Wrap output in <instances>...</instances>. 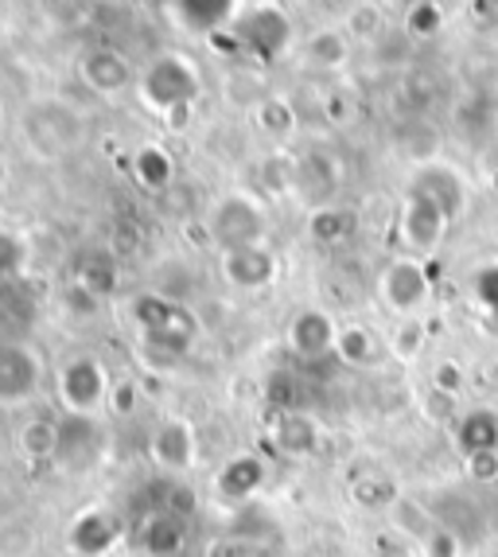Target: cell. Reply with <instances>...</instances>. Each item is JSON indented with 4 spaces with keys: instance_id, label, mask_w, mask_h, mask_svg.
Returning <instances> with one entry per match:
<instances>
[{
    "instance_id": "7a4b0ae2",
    "label": "cell",
    "mask_w": 498,
    "mask_h": 557,
    "mask_svg": "<svg viewBox=\"0 0 498 557\" xmlns=\"http://www.w3.org/2000/svg\"><path fill=\"white\" fill-rule=\"evenodd\" d=\"M203 94V71L187 51H160L157 59H148L145 71L137 75V98L148 113H157L160 121L172 110L199 102Z\"/></svg>"
},
{
    "instance_id": "7dc6e473",
    "label": "cell",
    "mask_w": 498,
    "mask_h": 557,
    "mask_svg": "<svg viewBox=\"0 0 498 557\" xmlns=\"http://www.w3.org/2000/svg\"><path fill=\"white\" fill-rule=\"evenodd\" d=\"M191 113H195V106H184V110H172V113L164 117V125H167L172 133H184L187 125H191Z\"/></svg>"
},
{
    "instance_id": "d6a6232c",
    "label": "cell",
    "mask_w": 498,
    "mask_h": 557,
    "mask_svg": "<svg viewBox=\"0 0 498 557\" xmlns=\"http://www.w3.org/2000/svg\"><path fill=\"white\" fill-rule=\"evenodd\" d=\"M421 347H425V324H421V320H401V327H397L394 339H389L394 359L413 362L416 355H421Z\"/></svg>"
},
{
    "instance_id": "5bb4252c",
    "label": "cell",
    "mask_w": 498,
    "mask_h": 557,
    "mask_svg": "<svg viewBox=\"0 0 498 557\" xmlns=\"http://www.w3.org/2000/svg\"><path fill=\"white\" fill-rule=\"evenodd\" d=\"M339 344V324L323 308H300L288 324V351L304 362H320Z\"/></svg>"
},
{
    "instance_id": "f546056e",
    "label": "cell",
    "mask_w": 498,
    "mask_h": 557,
    "mask_svg": "<svg viewBox=\"0 0 498 557\" xmlns=\"http://www.w3.org/2000/svg\"><path fill=\"white\" fill-rule=\"evenodd\" d=\"M335 355H339L347 367H366V362H374V355H378V339H374V332H370L366 324H347V327H339Z\"/></svg>"
},
{
    "instance_id": "4dcf8cb0",
    "label": "cell",
    "mask_w": 498,
    "mask_h": 557,
    "mask_svg": "<svg viewBox=\"0 0 498 557\" xmlns=\"http://www.w3.org/2000/svg\"><path fill=\"white\" fill-rule=\"evenodd\" d=\"M351 499L366 511H394V503L401 499L389 475H362L351 483Z\"/></svg>"
},
{
    "instance_id": "8fae6325",
    "label": "cell",
    "mask_w": 498,
    "mask_h": 557,
    "mask_svg": "<svg viewBox=\"0 0 498 557\" xmlns=\"http://www.w3.org/2000/svg\"><path fill=\"white\" fill-rule=\"evenodd\" d=\"M448 226H452V219H448L433 199L421 196V191H406L401 219H397V234H401V242H406L416 258L433 253L444 242V234H448Z\"/></svg>"
},
{
    "instance_id": "7c38bea8",
    "label": "cell",
    "mask_w": 498,
    "mask_h": 557,
    "mask_svg": "<svg viewBox=\"0 0 498 557\" xmlns=\"http://www.w3.org/2000/svg\"><path fill=\"white\" fill-rule=\"evenodd\" d=\"M148 456L152 465L164 468L172 475H187L199 465V433L187 418H164L152 429V441H148Z\"/></svg>"
},
{
    "instance_id": "60d3db41",
    "label": "cell",
    "mask_w": 498,
    "mask_h": 557,
    "mask_svg": "<svg viewBox=\"0 0 498 557\" xmlns=\"http://www.w3.org/2000/svg\"><path fill=\"white\" fill-rule=\"evenodd\" d=\"M24 265V246H20L16 234H4L0 231V277H9Z\"/></svg>"
},
{
    "instance_id": "7402d4cb",
    "label": "cell",
    "mask_w": 498,
    "mask_h": 557,
    "mask_svg": "<svg viewBox=\"0 0 498 557\" xmlns=\"http://www.w3.org/2000/svg\"><path fill=\"white\" fill-rule=\"evenodd\" d=\"M78 285H83L86 297L105 300L117 293L121 285V270H117V253L113 250H86L83 261H78Z\"/></svg>"
},
{
    "instance_id": "836d02e7",
    "label": "cell",
    "mask_w": 498,
    "mask_h": 557,
    "mask_svg": "<svg viewBox=\"0 0 498 557\" xmlns=\"http://www.w3.org/2000/svg\"><path fill=\"white\" fill-rule=\"evenodd\" d=\"M406 28H409V36H416V39L436 36V32L444 28V9L440 4H433V0H425V4H409Z\"/></svg>"
},
{
    "instance_id": "681fc988",
    "label": "cell",
    "mask_w": 498,
    "mask_h": 557,
    "mask_svg": "<svg viewBox=\"0 0 498 557\" xmlns=\"http://www.w3.org/2000/svg\"><path fill=\"white\" fill-rule=\"evenodd\" d=\"M234 557H261V549L258 546H238L234 549Z\"/></svg>"
},
{
    "instance_id": "83f0119b",
    "label": "cell",
    "mask_w": 498,
    "mask_h": 557,
    "mask_svg": "<svg viewBox=\"0 0 498 557\" xmlns=\"http://www.w3.org/2000/svg\"><path fill=\"white\" fill-rule=\"evenodd\" d=\"M261 184L273 191V196H288V191H296V176H300V157H292V152L277 149L269 152L265 160H261L258 168Z\"/></svg>"
},
{
    "instance_id": "277c9868",
    "label": "cell",
    "mask_w": 498,
    "mask_h": 557,
    "mask_svg": "<svg viewBox=\"0 0 498 557\" xmlns=\"http://www.w3.org/2000/svg\"><path fill=\"white\" fill-rule=\"evenodd\" d=\"M110 371L98 355H71L55 371V401L66 409V418L98 421L102 409H110Z\"/></svg>"
},
{
    "instance_id": "ee69618b",
    "label": "cell",
    "mask_w": 498,
    "mask_h": 557,
    "mask_svg": "<svg viewBox=\"0 0 498 557\" xmlns=\"http://www.w3.org/2000/svg\"><path fill=\"white\" fill-rule=\"evenodd\" d=\"M140 246V231L133 223H121L117 226V238H113V250L117 253H133Z\"/></svg>"
},
{
    "instance_id": "d4e9b609",
    "label": "cell",
    "mask_w": 498,
    "mask_h": 557,
    "mask_svg": "<svg viewBox=\"0 0 498 557\" xmlns=\"http://www.w3.org/2000/svg\"><path fill=\"white\" fill-rule=\"evenodd\" d=\"M456 445H460L463 460L480 453H498V418L490 409H475L456 425Z\"/></svg>"
},
{
    "instance_id": "8992f818",
    "label": "cell",
    "mask_w": 498,
    "mask_h": 557,
    "mask_svg": "<svg viewBox=\"0 0 498 557\" xmlns=\"http://www.w3.org/2000/svg\"><path fill=\"white\" fill-rule=\"evenodd\" d=\"M24 140H28V149L39 160H55L83 140V117L71 106L43 98V102L28 106V113H24Z\"/></svg>"
},
{
    "instance_id": "9c48e42d",
    "label": "cell",
    "mask_w": 498,
    "mask_h": 557,
    "mask_svg": "<svg viewBox=\"0 0 498 557\" xmlns=\"http://www.w3.org/2000/svg\"><path fill=\"white\" fill-rule=\"evenodd\" d=\"M378 293H382V305H386L389 312H397V317H406V320H416V312L428 305V293H433L425 261L394 258L386 270H382Z\"/></svg>"
},
{
    "instance_id": "30bf717a",
    "label": "cell",
    "mask_w": 498,
    "mask_h": 557,
    "mask_svg": "<svg viewBox=\"0 0 498 557\" xmlns=\"http://www.w3.org/2000/svg\"><path fill=\"white\" fill-rule=\"evenodd\" d=\"M125 539V527L113 511L105 507H86L71 519L66 527V557H110Z\"/></svg>"
},
{
    "instance_id": "2e32d148",
    "label": "cell",
    "mask_w": 498,
    "mask_h": 557,
    "mask_svg": "<svg viewBox=\"0 0 498 557\" xmlns=\"http://www.w3.org/2000/svg\"><path fill=\"white\" fill-rule=\"evenodd\" d=\"M409 191L428 196L444 214H448V219H452V223L463 214V207H468V184H463L460 168L440 164V160L416 168L413 180H409Z\"/></svg>"
},
{
    "instance_id": "ac0fdd59",
    "label": "cell",
    "mask_w": 498,
    "mask_h": 557,
    "mask_svg": "<svg viewBox=\"0 0 498 557\" xmlns=\"http://www.w3.org/2000/svg\"><path fill=\"white\" fill-rule=\"evenodd\" d=\"M265 480H269L265 460H261L258 453H238L219 468V475H214V492H219L222 499L241 503V499H249V495H258L261 487H265Z\"/></svg>"
},
{
    "instance_id": "603a6c76",
    "label": "cell",
    "mask_w": 498,
    "mask_h": 557,
    "mask_svg": "<svg viewBox=\"0 0 498 557\" xmlns=\"http://www.w3.org/2000/svg\"><path fill=\"white\" fill-rule=\"evenodd\" d=\"M339 184V176H335V164L327 152H308V157H300V176H296V191L308 199V203L315 207H327L323 199L332 196V187Z\"/></svg>"
},
{
    "instance_id": "c3c4849f",
    "label": "cell",
    "mask_w": 498,
    "mask_h": 557,
    "mask_svg": "<svg viewBox=\"0 0 498 557\" xmlns=\"http://www.w3.org/2000/svg\"><path fill=\"white\" fill-rule=\"evenodd\" d=\"M9 176H12V164H9V157H4V149H0V191L9 187Z\"/></svg>"
},
{
    "instance_id": "52a82bcc",
    "label": "cell",
    "mask_w": 498,
    "mask_h": 557,
    "mask_svg": "<svg viewBox=\"0 0 498 557\" xmlns=\"http://www.w3.org/2000/svg\"><path fill=\"white\" fill-rule=\"evenodd\" d=\"M43 386V355L24 339H0V409L28 406Z\"/></svg>"
},
{
    "instance_id": "5b68a950",
    "label": "cell",
    "mask_w": 498,
    "mask_h": 557,
    "mask_svg": "<svg viewBox=\"0 0 498 557\" xmlns=\"http://www.w3.org/2000/svg\"><path fill=\"white\" fill-rule=\"evenodd\" d=\"M265 234H269V211L249 191H226L207 211V238H211V246H219V253L241 250V246H261Z\"/></svg>"
},
{
    "instance_id": "ab89813d",
    "label": "cell",
    "mask_w": 498,
    "mask_h": 557,
    "mask_svg": "<svg viewBox=\"0 0 498 557\" xmlns=\"http://www.w3.org/2000/svg\"><path fill=\"white\" fill-rule=\"evenodd\" d=\"M433 391H440V394H460L463 391V367L460 362H452V359H444L440 367L433 371Z\"/></svg>"
},
{
    "instance_id": "1f68e13d",
    "label": "cell",
    "mask_w": 498,
    "mask_h": 557,
    "mask_svg": "<svg viewBox=\"0 0 498 557\" xmlns=\"http://www.w3.org/2000/svg\"><path fill=\"white\" fill-rule=\"evenodd\" d=\"M389 515H394L397 534H406V542H416V546H425L428 534H433V530L440 527V522L428 519V515L421 511V507H416L413 499H397L394 511H389Z\"/></svg>"
},
{
    "instance_id": "7bdbcfd3",
    "label": "cell",
    "mask_w": 498,
    "mask_h": 557,
    "mask_svg": "<svg viewBox=\"0 0 498 557\" xmlns=\"http://www.w3.org/2000/svg\"><path fill=\"white\" fill-rule=\"evenodd\" d=\"M378 557H416L413 542H406L401 534H386V539L378 542Z\"/></svg>"
},
{
    "instance_id": "cb8c5ba5",
    "label": "cell",
    "mask_w": 498,
    "mask_h": 557,
    "mask_svg": "<svg viewBox=\"0 0 498 557\" xmlns=\"http://www.w3.org/2000/svg\"><path fill=\"white\" fill-rule=\"evenodd\" d=\"M304 59L315 71H339L351 59V39L343 28H315L304 39Z\"/></svg>"
},
{
    "instance_id": "d6986e66",
    "label": "cell",
    "mask_w": 498,
    "mask_h": 557,
    "mask_svg": "<svg viewBox=\"0 0 498 557\" xmlns=\"http://www.w3.org/2000/svg\"><path fill=\"white\" fill-rule=\"evenodd\" d=\"M320 441H323L320 421L312 413H304V409H288V413H277V421H273V448L281 456L304 460V456H312L320 448Z\"/></svg>"
},
{
    "instance_id": "f907efd6",
    "label": "cell",
    "mask_w": 498,
    "mask_h": 557,
    "mask_svg": "<svg viewBox=\"0 0 498 557\" xmlns=\"http://www.w3.org/2000/svg\"><path fill=\"white\" fill-rule=\"evenodd\" d=\"M0 129H4V102H0Z\"/></svg>"
},
{
    "instance_id": "bcb514c9",
    "label": "cell",
    "mask_w": 498,
    "mask_h": 557,
    "mask_svg": "<svg viewBox=\"0 0 498 557\" xmlns=\"http://www.w3.org/2000/svg\"><path fill=\"white\" fill-rule=\"evenodd\" d=\"M370 28H378V9H354L351 32H362V36H366Z\"/></svg>"
},
{
    "instance_id": "8d00e7d4",
    "label": "cell",
    "mask_w": 498,
    "mask_h": 557,
    "mask_svg": "<svg viewBox=\"0 0 498 557\" xmlns=\"http://www.w3.org/2000/svg\"><path fill=\"white\" fill-rule=\"evenodd\" d=\"M475 300L498 320V265H483V270L475 273Z\"/></svg>"
},
{
    "instance_id": "f35d334b",
    "label": "cell",
    "mask_w": 498,
    "mask_h": 557,
    "mask_svg": "<svg viewBox=\"0 0 498 557\" xmlns=\"http://www.w3.org/2000/svg\"><path fill=\"white\" fill-rule=\"evenodd\" d=\"M421 557H460V542L448 527H436L421 546Z\"/></svg>"
},
{
    "instance_id": "f6af8a7d",
    "label": "cell",
    "mask_w": 498,
    "mask_h": 557,
    "mask_svg": "<svg viewBox=\"0 0 498 557\" xmlns=\"http://www.w3.org/2000/svg\"><path fill=\"white\" fill-rule=\"evenodd\" d=\"M452 406H456L452 394H440V391L428 394V413H433L436 421H448V418H452Z\"/></svg>"
},
{
    "instance_id": "f1b7e54d",
    "label": "cell",
    "mask_w": 498,
    "mask_h": 557,
    "mask_svg": "<svg viewBox=\"0 0 498 557\" xmlns=\"http://www.w3.org/2000/svg\"><path fill=\"white\" fill-rule=\"evenodd\" d=\"M253 121H258V129L265 133L269 140H277V145H285L296 133V110L285 98H265V102L258 106V113H253Z\"/></svg>"
},
{
    "instance_id": "4316f807",
    "label": "cell",
    "mask_w": 498,
    "mask_h": 557,
    "mask_svg": "<svg viewBox=\"0 0 498 557\" xmlns=\"http://www.w3.org/2000/svg\"><path fill=\"white\" fill-rule=\"evenodd\" d=\"M308 234H312L320 246H335V242L354 234V214L347 211V207H315V211L308 214Z\"/></svg>"
},
{
    "instance_id": "9a60e30c",
    "label": "cell",
    "mask_w": 498,
    "mask_h": 557,
    "mask_svg": "<svg viewBox=\"0 0 498 557\" xmlns=\"http://www.w3.org/2000/svg\"><path fill=\"white\" fill-rule=\"evenodd\" d=\"M78 78H83L86 90L102 94V98H113V94H125L129 86H137L133 63L121 55L117 47H90L78 59Z\"/></svg>"
},
{
    "instance_id": "ffe728a7",
    "label": "cell",
    "mask_w": 498,
    "mask_h": 557,
    "mask_svg": "<svg viewBox=\"0 0 498 557\" xmlns=\"http://www.w3.org/2000/svg\"><path fill=\"white\" fill-rule=\"evenodd\" d=\"M137 542H140V549H145V557H184L187 522L167 511H152V515H145V522H140Z\"/></svg>"
},
{
    "instance_id": "e0dca14e",
    "label": "cell",
    "mask_w": 498,
    "mask_h": 557,
    "mask_svg": "<svg viewBox=\"0 0 498 557\" xmlns=\"http://www.w3.org/2000/svg\"><path fill=\"white\" fill-rule=\"evenodd\" d=\"M98 453H102V437L94 421H63L59 425V453H55V468L66 475H83L98 465Z\"/></svg>"
},
{
    "instance_id": "3957f363",
    "label": "cell",
    "mask_w": 498,
    "mask_h": 557,
    "mask_svg": "<svg viewBox=\"0 0 498 557\" xmlns=\"http://www.w3.org/2000/svg\"><path fill=\"white\" fill-rule=\"evenodd\" d=\"M292 16L281 4H246L238 24L214 44H231L234 51L258 59V63H277V59H285L292 51Z\"/></svg>"
},
{
    "instance_id": "6da1fadb",
    "label": "cell",
    "mask_w": 498,
    "mask_h": 557,
    "mask_svg": "<svg viewBox=\"0 0 498 557\" xmlns=\"http://www.w3.org/2000/svg\"><path fill=\"white\" fill-rule=\"evenodd\" d=\"M129 317L140 332V355L148 359V367L172 371L187 351H191L199 324L179 300L157 297V293H140L129 300Z\"/></svg>"
},
{
    "instance_id": "4fadbf2b",
    "label": "cell",
    "mask_w": 498,
    "mask_h": 557,
    "mask_svg": "<svg viewBox=\"0 0 498 557\" xmlns=\"http://www.w3.org/2000/svg\"><path fill=\"white\" fill-rule=\"evenodd\" d=\"M219 270L226 285L241 288V293H261V288H269L277 281L281 261H277V253L261 242V246H241V250L219 253Z\"/></svg>"
},
{
    "instance_id": "d590c367",
    "label": "cell",
    "mask_w": 498,
    "mask_h": 557,
    "mask_svg": "<svg viewBox=\"0 0 498 557\" xmlns=\"http://www.w3.org/2000/svg\"><path fill=\"white\" fill-rule=\"evenodd\" d=\"M137 401H140V391L133 379H117L110 391V413L113 418H133L137 413Z\"/></svg>"
},
{
    "instance_id": "44dd1931",
    "label": "cell",
    "mask_w": 498,
    "mask_h": 557,
    "mask_svg": "<svg viewBox=\"0 0 498 557\" xmlns=\"http://www.w3.org/2000/svg\"><path fill=\"white\" fill-rule=\"evenodd\" d=\"M129 172L148 196H160V191H167L172 180H176V157H172L160 140H145V145L133 152Z\"/></svg>"
},
{
    "instance_id": "b9f144b4",
    "label": "cell",
    "mask_w": 498,
    "mask_h": 557,
    "mask_svg": "<svg viewBox=\"0 0 498 557\" xmlns=\"http://www.w3.org/2000/svg\"><path fill=\"white\" fill-rule=\"evenodd\" d=\"M468 475L475 483H495L498 480V453L468 456Z\"/></svg>"
},
{
    "instance_id": "e575fe53",
    "label": "cell",
    "mask_w": 498,
    "mask_h": 557,
    "mask_svg": "<svg viewBox=\"0 0 498 557\" xmlns=\"http://www.w3.org/2000/svg\"><path fill=\"white\" fill-rule=\"evenodd\" d=\"M199 492H195L187 480H176V483H167V492H164V511L167 515H176V519H195L199 515Z\"/></svg>"
},
{
    "instance_id": "ba28073f",
    "label": "cell",
    "mask_w": 498,
    "mask_h": 557,
    "mask_svg": "<svg viewBox=\"0 0 498 557\" xmlns=\"http://www.w3.org/2000/svg\"><path fill=\"white\" fill-rule=\"evenodd\" d=\"M246 12V0H172L164 4V16L172 28L191 39H222Z\"/></svg>"
},
{
    "instance_id": "74e56055",
    "label": "cell",
    "mask_w": 498,
    "mask_h": 557,
    "mask_svg": "<svg viewBox=\"0 0 498 557\" xmlns=\"http://www.w3.org/2000/svg\"><path fill=\"white\" fill-rule=\"evenodd\" d=\"M269 394V406H277V413H288V409H296V379L292 374H273L265 386Z\"/></svg>"
},
{
    "instance_id": "484cf974",
    "label": "cell",
    "mask_w": 498,
    "mask_h": 557,
    "mask_svg": "<svg viewBox=\"0 0 498 557\" xmlns=\"http://www.w3.org/2000/svg\"><path fill=\"white\" fill-rule=\"evenodd\" d=\"M20 453L28 456L32 465H43V460H51L55 465V453H59V425L47 418H36L28 421V425L20 429Z\"/></svg>"
}]
</instances>
